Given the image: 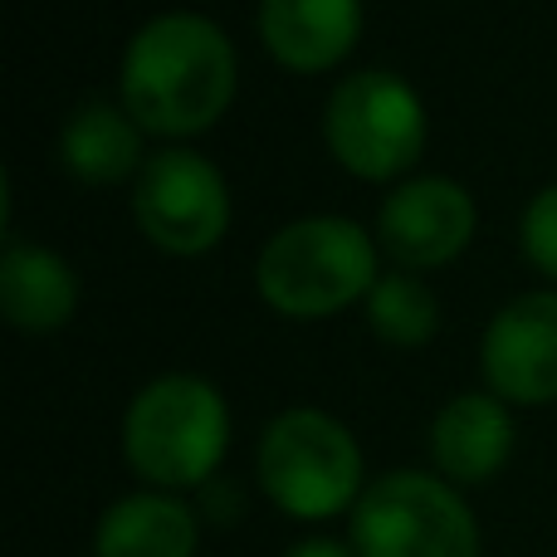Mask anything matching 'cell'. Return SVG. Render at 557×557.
Returning a JSON list of instances; mask_svg holds the SVG:
<instances>
[{"label": "cell", "instance_id": "obj_3", "mask_svg": "<svg viewBox=\"0 0 557 557\" xmlns=\"http://www.w3.org/2000/svg\"><path fill=\"white\" fill-rule=\"evenodd\" d=\"M255 278L260 294L284 313H337L376 284V250L362 225L347 215H304L264 240Z\"/></svg>", "mask_w": 557, "mask_h": 557}, {"label": "cell", "instance_id": "obj_6", "mask_svg": "<svg viewBox=\"0 0 557 557\" xmlns=\"http://www.w3.org/2000/svg\"><path fill=\"white\" fill-rule=\"evenodd\" d=\"M327 147L357 176H392L421 157L425 113L421 98L392 69H362L333 88L323 113Z\"/></svg>", "mask_w": 557, "mask_h": 557}, {"label": "cell", "instance_id": "obj_9", "mask_svg": "<svg viewBox=\"0 0 557 557\" xmlns=\"http://www.w3.org/2000/svg\"><path fill=\"white\" fill-rule=\"evenodd\" d=\"M484 376L509 401L557 396V294L533 288L504 304L484 327Z\"/></svg>", "mask_w": 557, "mask_h": 557}, {"label": "cell", "instance_id": "obj_13", "mask_svg": "<svg viewBox=\"0 0 557 557\" xmlns=\"http://www.w3.org/2000/svg\"><path fill=\"white\" fill-rule=\"evenodd\" d=\"M78 304V278L45 245H20L10 240L0 255V308L10 323L45 333V327L69 323Z\"/></svg>", "mask_w": 557, "mask_h": 557}, {"label": "cell", "instance_id": "obj_2", "mask_svg": "<svg viewBox=\"0 0 557 557\" xmlns=\"http://www.w3.org/2000/svg\"><path fill=\"white\" fill-rule=\"evenodd\" d=\"M231 441L225 396L196 372H166L133 396L123 421V450L157 490H191L215 474Z\"/></svg>", "mask_w": 557, "mask_h": 557}, {"label": "cell", "instance_id": "obj_1", "mask_svg": "<svg viewBox=\"0 0 557 557\" xmlns=\"http://www.w3.org/2000/svg\"><path fill=\"white\" fill-rule=\"evenodd\" d=\"M235 94V45L196 10L152 15L123 54V103L152 133H196Z\"/></svg>", "mask_w": 557, "mask_h": 557}, {"label": "cell", "instance_id": "obj_12", "mask_svg": "<svg viewBox=\"0 0 557 557\" xmlns=\"http://www.w3.org/2000/svg\"><path fill=\"white\" fill-rule=\"evenodd\" d=\"M196 513L162 490H143L108 504L94 533L98 557H196Z\"/></svg>", "mask_w": 557, "mask_h": 557}, {"label": "cell", "instance_id": "obj_17", "mask_svg": "<svg viewBox=\"0 0 557 557\" xmlns=\"http://www.w3.org/2000/svg\"><path fill=\"white\" fill-rule=\"evenodd\" d=\"M284 557H357V553L337 539H304V543H294Z\"/></svg>", "mask_w": 557, "mask_h": 557}, {"label": "cell", "instance_id": "obj_15", "mask_svg": "<svg viewBox=\"0 0 557 557\" xmlns=\"http://www.w3.org/2000/svg\"><path fill=\"white\" fill-rule=\"evenodd\" d=\"M367 318L372 327L396 347H421L435 333L441 313H435V298L421 278L411 274H382L367 288Z\"/></svg>", "mask_w": 557, "mask_h": 557}, {"label": "cell", "instance_id": "obj_7", "mask_svg": "<svg viewBox=\"0 0 557 557\" xmlns=\"http://www.w3.org/2000/svg\"><path fill=\"white\" fill-rule=\"evenodd\" d=\"M133 211L147 240H157L172 255H196L211 250L225 235L231 191H225V176L201 152L172 147V152H157L143 166Z\"/></svg>", "mask_w": 557, "mask_h": 557}, {"label": "cell", "instance_id": "obj_4", "mask_svg": "<svg viewBox=\"0 0 557 557\" xmlns=\"http://www.w3.org/2000/svg\"><path fill=\"white\" fill-rule=\"evenodd\" d=\"M260 484L294 519H333L362 499V450L343 421L294 406L260 435Z\"/></svg>", "mask_w": 557, "mask_h": 557}, {"label": "cell", "instance_id": "obj_11", "mask_svg": "<svg viewBox=\"0 0 557 557\" xmlns=\"http://www.w3.org/2000/svg\"><path fill=\"white\" fill-rule=\"evenodd\" d=\"M362 0H260V35L288 69H323L352 49Z\"/></svg>", "mask_w": 557, "mask_h": 557}, {"label": "cell", "instance_id": "obj_10", "mask_svg": "<svg viewBox=\"0 0 557 557\" xmlns=\"http://www.w3.org/2000/svg\"><path fill=\"white\" fill-rule=\"evenodd\" d=\"M513 450V421L504 411L499 396L465 392L455 401L441 406V416L431 421V455L450 480L480 484L509 460Z\"/></svg>", "mask_w": 557, "mask_h": 557}, {"label": "cell", "instance_id": "obj_5", "mask_svg": "<svg viewBox=\"0 0 557 557\" xmlns=\"http://www.w3.org/2000/svg\"><path fill=\"white\" fill-rule=\"evenodd\" d=\"M357 557H480L470 504L425 470L382 474L352 504Z\"/></svg>", "mask_w": 557, "mask_h": 557}, {"label": "cell", "instance_id": "obj_16", "mask_svg": "<svg viewBox=\"0 0 557 557\" xmlns=\"http://www.w3.org/2000/svg\"><path fill=\"white\" fill-rule=\"evenodd\" d=\"M523 250L539 270H548L557 278V186L539 191L523 211Z\"/></svg>", "mask_w": 557, "mask_h": 557}, {"label": "cell", "instance_id": "obj_8", "mask_svg": "<svg viewBox=\"0 0 557 557\" xmlns=\"http://www.w3.org/2000/svg\"><path fill=\"white\" fill-rule=\"evenodd\" d=\"M376 235L396 264L431 270L470 245L474 201L450 176H416V182L392 186V196L376 211Z\"/></svg>", "mask_w": 557, "mask_h": 557}, {"label": "cell", "instance_id": "obj_14", "mask_svg": "<svg viewBox=\"0 0 557 557\" xmlns=\"http://www.w3.org/2000/svg\"><path fill=\"white\" fill-rule=\"evenodd\" d=\"M59 157L64 166L88 186H108L117 176H127L143 157V137L137 123L113 103H84L78 113H69L64 133H59Z\"/></svg>", "mask_w": 557, "mask_h": 557}]
</instances>
